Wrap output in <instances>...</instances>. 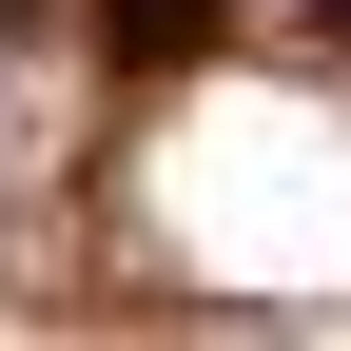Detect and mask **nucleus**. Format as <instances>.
Masks as SVG:
<instances>
[{
	"instance_id": "1",
	"label": "nucleus",
	"mask_w": 351,
	"mask_h": 351,
	"mask_svg": "<svg viewBox=\"0 0 351 351\" xmlns=\"http://www.w3.org/2000/svg\"><path fill=\"white\" fill-rule=\"evenodd\" d=\"M215 39H234V0H98V59L117 78H195Z\"/></svg>"
},
{
	"instance_id": "2",
	"label": "nucleus",
	"mask_w": 351,
	"mask_h": 351,
	"mask_svg": "<svg viewBox=\"0 0 351 351\" xmlns=\"http://www.w3.org/2000/svg\"><path fill=\"white\" fill-rule=\"evenodd\" d=\"M313 59H351V0H313Z\"/></svg>"
},
{
	"instance_id": "3",
	"label": "nucleus",
	"mask_w": 351,
	"mask_h": 351,
	"mask_svg": "<svg viewBox=\"0 0 351 351\" xmlns=\"http://www.w3.org/2000/svg\"><path fill=\"white\" fill-rule=\"evenodd\" d=\"M0 39H20V0H0Z\"/></svg>"
}]
</instances>
